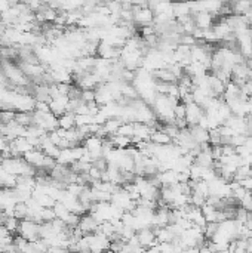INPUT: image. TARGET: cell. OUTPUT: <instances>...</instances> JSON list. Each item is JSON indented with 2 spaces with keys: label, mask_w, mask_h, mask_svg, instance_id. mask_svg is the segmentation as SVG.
I'll return each mask as SVG.
<instances>
[{
  "label": "cell",
  "mask_w": 252,
  "mask_h": 253,
  "mask_svg": "<svg viewBox=\"0 0 252 253\" xmlns=\"http://www.w3.org/2000/svg\"><path fill=\"white\" fill-rule=\"evenodd\" d=\"M100 227V222L92 216V215H83L80 216V222H79V230L86 236V234H94L97 233Z\"/></svg>",
  "instance_id": "obj_1"
},
{
  "label": "cell",
  "mask_w": 252,
  "mask_h": 253,
  "mask_svg": "<svg viewBox=\"0 0 252 253\" xmlns=\"http://www.w3.org/2000/svg\"><path fill=\"white\" fill-rule=\"evenodd\" d=\"M76 127V116L74 114H70V113H65L64 116L58 117V129H62V130H71Z\"/></svg>",
  "instance_id": "obj_2"
},
{
  "label": "cell",
  "mask_w": 252,
  "mask_h": 253,
  "mask_svg": "<svg viewBox=\"0 0 252 253\" xmlns=\"http://www.w3.org/2000/svg\"><path fill=\"white\" fill-rule=\"evenodd\" d=\"M104 253H116V252H114V251H111V249H108L107 252H104Z\"/></svg>",
  "instance_id": "obj_3"
}]
</instances>
